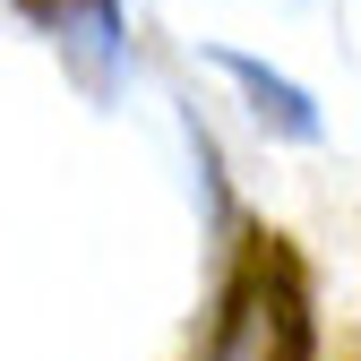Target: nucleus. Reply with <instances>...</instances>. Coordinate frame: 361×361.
Instances as JSON below:
<instances>
[{
	"label": "nucleus",
	"mask_w": 361,
	"mask_h": 361,
	"mask_svg": "<svg viewBox=\"0 0 361 361\" xmlns=\"http://www.w3.org/2000/svg\"><path fill=\"white\" fill-rule=\"evenodd\" d=\"M215 69H233V78H241V95L258 104V121H276L284 138H319V104H310L301 86H293V78H276L267 61L233 52V43H215Z\"/></svg>",
	"instance_id": "obj_1"
}]
</instances>
